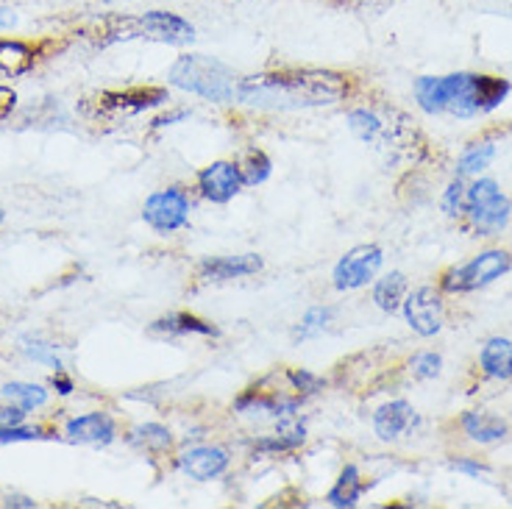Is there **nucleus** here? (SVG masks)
Returning a JSON list of instances; mask_svg holds the SVG:
<instances>
[{"mask_svg": "<svg viewBox=\"0 0 512 509\" xmlns=\"http://www.w3.org/2000/svg\"><path fill=\"white\" fill-rule=\"evenodd\" d=\"M348 92L346 78L326 70H295L240 81L237 98L259 109H307L329 106Z\"/></svg>", "mask_w": 512, "mask_h": 509, "instance_id": "1", "label": "nucleus"}, {"mask_svg": "<svg viewBox=\"0 0 512 509\" xmlns=\"http://www.w3.org/2000/svg\"><path fill=\"white\" fill-rule=\"evenodd\" d=\"M510 92V81L499 76H476L457 73L443 78H421L415 84V95L423 112L429 115L474 117L496 109Z\"/></svg>", "mask_w": 512, "mask_h": 509, "instance_id": "2", "label": "nucleus"}, {"mask_svg": "<svg viewBox=\"0 0 512 509\" xmlns=\"http://www.w3.org/2000/svg\"><path fill=\"white\" fill-rule=\"evenodd\" d=\"M170 81L181 90L198 92V95L220 103L237 98V90H240V81L229 67L212 62L206 56H181L170 70Z\"/></svg>", "mask_w": 512, "mask_h": 509, "instance_id": "3", "label": "nucleus"}, {"mask_svg": "<svg viewBox=\"0 0 512 509\" xmlns=\"http://www.w3.org/2000/svg\"><path fill=\"white\" fill-rule=\"evenodd\" d=\"M465 217L471 223V229L482 237L499 234L510 223L512 204L510 198L499 190V184L490 179L476 181L471 190L465 192Z\"/></svg>", "mask_w": 512, "mask_h": 509, "instance_id": "4", "label": "nucleus"}, {"mask_svg": "<svg viewBox=\"0 0 512 509\" xmlns=\"http://www.w3.org/2000/svg\"><path fill=\"white\" fill-rule=\"evenodd\" d=\"M510 268L512 256L507 251H485L460 268L448 270L440 284L446 293H474L479 287H487L490 281L501 279Z\"/></svg>", "mask_w": 512, "mask_h": 509, "instance_id": "5", "label": "nucleus"}, {"mask_svg": "<svg viewBox=\"0 0 512 509\" xmlns=\"http://www.w3.org/2000/svg\"><path fill=\"white\" fill-rule=\"evenodd\" d=\"M379 268H382V251L376 245H359L351 254L343 256L340 265L334 268V287L337 290L362 287L376 276Z\"/></svg>", "mask_w": 512, "mask_h": 509, "instance_id": "6", "label": "nucleus"}, {"mask_svg": "<svg viewBox=\"0 0 512 509\" xmlns=\"http://www.w3.org/2000/svg\"><path fill=\"white\" fill-rule=\"evenodd\" d=\"M165 101V90H126V92H101L92 98L90 109L98 117H128L137 115L142 109H151L156 103Z\"/></svg>", "mask_w": 512, "mask_h": 509, "instance_id": "7", "label": "nucleus"}, {"mask_svg": "<svg viewBox=\"0 0 512 509\" xmlns=\"http://www.w3.org/2000/svg\"><path fill=\"white\" fill-rule=\"evenodd\" d=\"M187 212H190L187 195L181 190H165L154 192V195L145 201L142 217H145L148 226H154L156 231H176L187 223Z\"/></svg>", "mask_w": 512, "mask_h": 509, "instance_id": "8", "label": "nucleus"}, {"mask_svg": "<svg viewBox=\"0 0 512 509\" xmlns=\"http://www.w3.org/2000/svg\"><path fill=\"white\" fill-rule=\"evenodd\" d=\"M128 37L134 34H145V37L162 39V42H173V45H181V42H190L195 37L190 23H184L181 17L167 12H151L145 14L142 20H126Z\"/></svg>", "mask_w": 512, "mask_h": 509, "instance_id": "9", "label": "nucleus"}, {"mask_svg": "<svg viewBox=\"0 0 512 509\" xmlns=\"http://www.w3.org/2000/svg\"><path fill=\"white\" fill-rule=\"evenodd\" d=\"M404 312L410 326L423 337H432L443 326V301L432 287H421L404 301Z\"/></svg>", "mask_w": 512, "mask_h": 509, "instance_id": "10", "label": "nucleus"}, {"mask_svg": "<svg viewBox=\"0 0 512 509\" xmlns=\"http://www.w3.org/2000/svg\"><path fill=\"white\" fill-rule=\"evenodd\" d=\"M198 184L204 198L215 201V204H226L229 198H234L240 187H243V176H240V167L231 165V162H215V165L204 167L198 173Z\"/></svg>", "mask_w": 512, "mask_h": 509, "instance_id": "11", "label": "nucleus"}, {"mask_svg": "<svg viewBox=\"0 0 512 509\" xmlns=\"http://www.w3.org/2000/svg\"><path fill=\"white\" fill-rule=\"evenodd\" d=\"M115 437V423L103 412H92L67 423V440L81 446H106Z\"/></svg>", "mask_w": 512, "mask_h": 509, "instance_id": "12", "label": "nucleus"}, {"mask_svg": "<svg viewBox=\"0 0 512 509\" xmlns=\"http://www.w3.org/2000/svg\"><path fill=\"white\" fill-rule=\"evenodd\" d=\"M181 471L190 473L192 479H215L220 473L229 468V457H226V451L223 448H212V446H201V448H190V451H184L179 459Z\"/></svg>", "mask_w": 512, "mask_h": 509, "instance_id": "13", "label": "nucleus"}, {"mask_svg": "<svg viewBox=\"0 0 512 509\" xmlns=\"http://www.w3.org/2000/svg\"><path fill=\"white\" fill-rule=\"evenodd\" d=\"M373 426H376V434L382 440H396V437L412 432L418 426V415L407 401H390L376 412Z\"/></svg>", "mask_w": 512, "mask_h": 509, "instance_id": "14", "label": "nucleus"}, {"mask_svg": "<svg viewBox=\"0 0 512 509\" xmlns=\"http://www.w3.org/2000/svg\"><path fill=\"white\" fill-rule=\"evenodd\" d=\"M256 270H262V259L254 254L220 256V259H206L204 265H201V276L212 281H226L251 276Z\"/></svg>", "mask_w": 512, "mask_h": 509, "instance_id": "15", "label": "nucleus"}, {"mask_svg": "<svg viewBox=\"0 0 512 509\" xmlns=\"http://www.w3.org/2000/svg\"><path fill=\"white\" fill-rule=\"evenodd\" d=\"M479 362H482V370L493 379H510L512 376V343L510 340H490V343L482 348L479 354Z\"/></svg>", "mask_w": 512, "mask_h": 509, "instance_id": "16", "label": "nucleus"}, {"mask_svg": "<svg viewBox=\"0 0 512 509\" xmlns=\"http://www.w3.org/2000/svg\"><path fill=\"white\" fill-rule=\"evenodd\" d=\"M462 426L471 440L476 443H496V440H504L507 437V423L493 415H485V412H468L462 418Z\"/></svg>", "mask_w": 512, "mask_h": 509, "instance_id": "17", "label": "nucleus"}, {"mask_svg": "<svg viewBox=\"0 0 512 509\" xmlns=\"http://www.w3.org/2000/svg\"><path fill=\"white\" fill-rule=\"evenodd\" d=\"M34 64V51L23 42H0V76H23Z\"/></svg>", "mask_w": 512, "mask_h": 509, "instance_id": "18", "label": "nucleus"}, {"mask_svg": "<svg viewBox=\"0 0 512 509\" xmlns=\"http://www.w3.org/2000/svg\"><path fill=\"white\" fill-rule=\"evenodd\" d=\"M404 293H407V279H404V273H390V276H384L379 284H376V290H373V301L382 306L384 312H396L401 301H404Z\"/></svg>", "mask_w": 512, "mask_h": 509, "instance_id": "19", "label": "nucleus"}, {"mask_svg": "<svg viewBox=\"0 0 512 509\" xmlns=\"http://www.w3.org/2000/svg\"><path fill=\"white\" fill-rule=\"evenodd\" d=\"M362 490H365V484L359 479L357 468L348 465L346 471H343V476H340V482L334 484V490L329 493V504H332V507H354L357 498L362 496Z\"/></svg>", "mask_w": 512, "mask_h": 509, "instance_id": "20", "label": "nucleus"}, {"mask_svg": "<svg viewBox=\"0 0 512 509\" xmlns=\"http://www.w3.org/2000/svg\"><path fill=\"white\" fill-rule=\"evenodd\" d=\"M348 126H351V131L357 134L359 140L365 142H382L384 131H387V123H384L382 117H376L373 112H368V109L351 112V115H348Z\"/></svg>", "mask_w": 512, "mask_h": 509, "instance_id": "21", "label": "nucleus"}, {"mask_svg": "<svg viewBox=\"0 0 512 509\" xmlns=\"http://www.w3.org/2000/svg\"><path fill=\"white\" fill-rule=\"evenodd\" d=\"M154 331H162V334H215V326L204 323L195 315H170V318L156 320Z\"/></svg>", "mask_w": 512, "mask_h": 509, "instance_id": "22", "label": "nucleus"}, {"mask_svg": "<svg viewBox=\"0 0 512 509\" xmlns=\"http://www.w3.org/2000/svg\"><path fill=\"white\" fill-rule=\"evenodd\" d=\"M0 393L6 395L14 407H20V409H37L48 401V393H45L42 387H37V384H26V382L3 384V390H0Z\"/></svg>", "mask_w": 512, "mask_h": 509, "instance_id": "23", "label": "nucleus"}, {"mask_svg": "<svg viewBox=\"0 0 512 509\" xmlns=\"http://www.w3.org/2000/svg\"><path fill=\"white\" fill-rule=\"evenodd\" d=\"M131 440H134V446L145 448V451H154V454H162V451L170 448V432L162 429V426H156V423L134 429Z\"/></svg>", "mask_w": 512, "mask_h": 509, "instance_id": "24", "label": "nucleus"}, {"mask_svg": "<svg viewBox=\"0 0 512 509\" xmlns=\"http://www.w3.org/2000/svg\"><path fill=\"white\" fill-rule=\"evenodd\" d=\"M240 167L243 184H262L270 176V159L262 151H248L245 162Z\"/></svg>", "mask_w": 512, "mask_h": 509, "instance_id": "25", "label": "nucleus"}, {"mask_svg": "<svg viewBox=\"0 0 512 509\" xmlns=\"http://www.w3.org/2000/svg\"><path fill=\"white\" fill-rule=\"evenodd\" d=\"M304 443V426H284L279 437H270V440H259L256 448L259 451H290Z\"/></svg>", "mask_w": 512, "mask_h": 509, "instance_id": "26", "label": "nucleus"}, {"mask_svg": "<svg viewBox=\"0 0 512 509\" xmlns=\"http://www.w3.org/2000/svg\"><path fill=\"white\" fill-rule=\"evenodd\" d=\"M493 153H496L493 145H479V148L465 151V156L460 159V176H471V173L485 170L490 165V159H493Z\"/></svg>", "mask_w": 512, "mask_h": 509, "instance_id": "27", "label": "nucleus"}, {"mask_svg": "<svg viewBox=\"0 0 512 509\" xmlns=\"http://www.w3.org/2000/svg\"><path fill=\"white\" fill-rule=\"evenodd\" d=\"M23 351H26L31 359H37V362H48V365H53V368H62V362H59V357H56V345L39 343V340L26 337V340H23Z\"/></svg>", "mask_w": 512, "mask_h": 509, "instance_id": "28", "label": "nucleus"}, {"mask_svg": "<svg viewBox=\"0 0 512 509\" xmlns=\"http://www.w3.org/2000/svg\"><path fill=\"white\" fill-rule=\"evenodd\" d=\"M329 318H332V309H312L307 318H304V323H301V329H298V334H301V337H309V334H318V331L326 329V323H329Z\"/></svg>", "mask_w": 512, "mask_h": 509, "instance_id": "29", "label": "nucleus"}, {"mask_svg": "<svg viewBox=\"0 0 512 509\" xmlns=\"http://www.w3.org/2000/svg\"><path fill=\"white\" fill-rule=\"evenodd\" d=\"M412 373L418 379H432L440 373V357L437 354H421V357L412 359Z\"/></svg>", "mask_w": 512, "mask_h": 509, "instance_id": "30", "label": "nucleus"}, {"mask_svg": "<svg viewBox=\"0 0 512 509\" xmlns=\"http://www.w3.org/2000/svg\"><path fill=\"white\" fill-rule=\"evenodd\" d=\"M287 379L293 382V390H298V393H315L320 387V379H315L307 370H290Z\"/></svg>", "mask_w": 512, "mask_h": 509, "instance_id": "31", "label": "nucleus"}, {"mask_svg": "<svg viewBox=\"0 0 512 509\" xmlns=\"http://www.w3.org/2000/svg\"><path fill=\"white\" fill-rule=\"evenodd\" d=\"M462 206H465V190H462L460 181H454V184L448 187L446 198H443V209H446L448 215H457Z\"/></svg>", "mask_w": 512, "mask_h": 509, "instance_id": "32", "label": "nucleus"}, {"mask_svg": "<svg viewBox=\"0 0 512 509\" xmlns=\"http://www.w3.org/2000/svg\"><path fill=\"white\" fill-rule=\"evenodd\" d=\"M37 437H42L39 434V429H3L0 432V443H17V440H37Z\"/></svg>", "mask_w": 512, "mask_h": 509, "instance_id": "33", "label": "nucleus"}, {"mask_svg": "<svg viewBox=\"0 0 512 509\" xmlns=\"http://www.w3.org/2000/svg\"><path fill=\"white\" fill-rule=\"evenodd\" d=\"M23 423V409L20 407H0V432L3 429H14Z\"/></svg>", "mask_w": 512, "mask_h": 509, "instance_id": "34", "label": "nucleus"}, {"mask_svg": "<svg viewBox=\"0 0 512 509\" xmlns=\"http://www.w3.org/2000/svg\"><path fill=\"white\" fill-rule=\"evenodd\" d=\"M14 103H17L14 90H9V87H0V120H6V117L12 115Z\"/></svg>", "mask_w": 512, "mask_h": 509, "instance_id": "35", "label": "nucleus"}, {"mask_svg": "<svg viewBox=\"0 0 512 509\" xmlns=\"http://www.w3.org/2000/svg\"><path fill=\"white\" fill-rule=\"evenodd\" d=\"M454 468H457V471H462V473H471V476H479V473L487 471L485 465H476V462H465V459L454 462Z\"/></svg>", "mask_w": 512, "mask_h": 509, "instance_id": "36", "label": "nucleus"}, {"mask_svg": "<svg viewBox=\"0 0 512 509\" xmlns=\"http://www.w3.org/2000/svg\"><path fill=\"white\" fill-rule=\"evenodd\" d=\"M14 23H17V14H14L12 9H3V6H0V31H3V28H12Z\"/></svg>", "mask_w": 512, "mask_h": 509, "instance_id": "37", "label": "nucleus"}, {"mask_svg": "<svg viewBox=\"0 0 512 509\" xmlns=\"http://www.w3.org/2000/svg\"><path fill=\"white\" fill-rule=\"evenodd\" d=\"M53 384L59 387V393H62V395L73 393V382H70L67 376H62V373H56V376H53Z\"/></svg>", "mask_w": 512, "mask_h": 509, "instance_id": "38", "label": "nucleus"}, {"mask_svg": "<svg viewBox=\"0 0 512 509\" xmlns=\"http://www.w3.org/2000/svg\"><path fill=\"white\" fill-rule=\"evenodd\" d=\"M6 504H9V507H34V501H31V498H20V496H14V498H6Z\"/></svg>", "mask_w": 512, "mask_h": 509, "instance_id": "39", "label": "nucleus"}, {"mask_svg": "<svg viewBox=\"0 0 512 509\" xmlns=\"http://www.w3.org/2000/svg\"><path fill=\"white\" fill-rule=\"evenodd\" d=\"M0 220H3V209H0Z\"/></svg>", "mask_w": 512, "mask_h": 509, "instance_id": "40", "label": "nucleus"}]
</instances>
